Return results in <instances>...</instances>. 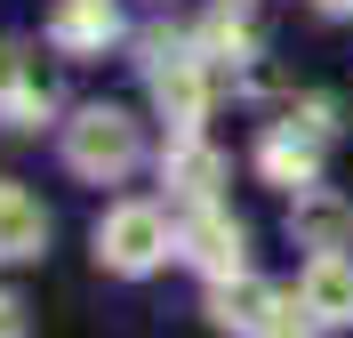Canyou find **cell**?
<instances>
[{"instance_id":"obj_1","label":"cell","mask_w":353,"mask_h":338,"mask_svg":"<svg viewBox=\"0 0 353 338\" xmlns=\"http://www.w3.org/2000/svg\"><path fill=\"white\" fill-rule=\"evenodd\" d=\"M145 161V137H137V121L121 105H81L65 121V169L88 185H121Z\"/></svg>"},{"instance_id":"obj_2","label":"cell","mask_w":353,"mask_h":338,"mask_svg":"<svg viewBox=\"0 0 353 338\" xmlns=\"http://www.w3.org/2000/svg\"><path fill=\"white\" fill-rule=\"evenodd\" d=\"M176 250V225H169V209L161 202H112L105 218H97V266L105 274H153L161 258Z\"/></svg>"},{"instance_id":"obj_3","label":"cell","mask_w":353,"mask_h":338,"mask_svg":"<svg viewBox=\"0 0 353 338\" xmlns=\"http://www.w3.org/2000/svg\"><path fill=\"white\" fill-rule=\"evenodd\" d=\"M145 81H153V105L176 137L201 129V113H209V57L193 48H169V41H145Z\"/></svg>"},{"instance_id":"obj_4","label":"cell","mask_w":353,"mask_h":338,"mask_svg":"<svg viewBox=\"0 0 353 338\" xmlns=\"http://www.w3.org/2000/svg\"><path fill=\"white\" fill-rule=\"evenodd\" d=\"M176 250L193 258L209 282H233V274H249V234H241V218H225L217 202H201L193 218L176 225Z\"/></svg>"},{"instance_id":"obj_5","label":"cell","mask_w":353,"mask_h":338,"mask_svg":"<svg viewBox=\"0 0 353 338\" xmlns=\"http://www.w3.org/2000/svg\"><path fill=\"white\" fill-rule=\"evenodd\" d=\"M297 298H305V314L321 322V330H353V258H345V250H321V258H305V274H297Z\"/></svg>"},{"instance_id":"obj_6","label":"cell","mask_w":353,"mask_h":338,"mask_svg":"<svg viewBox=\"0 0 353 338\" xmlns=\"http://www.w3.org/2000/svg\"><path fill=\"white\" fill-rule=\"evenodd\" d=\"M289 234H297V250H345L353 242V202L345 194H330V185H305V194H289Z\"/></svg>"},{"instance_id":"obj_7","label":"cell","mask_w":353,"mask_h":338,"mask_svg":"<svg viewBox=\"0 0 353 338\" xmlns=\"http://www.w3.org/2000/svg\"><path fill=\"white\" fill-rule=\"evenodd\" d=\"M257 169H265V185H281V194H305V185H321V137H305L297 121L265 129Z\"/></svg>"},{"instance_id":"obj_8","label":"cell","mask_w":353,"mask_h":338,"mask_svg":"<svg viewBox=\"0 0 353 338\" xmlns=\"http://www.w3.org/2000/svg\"><path fill=\"white\" fill-rule=\"evenodd\" d=\"M273 306H281V290L257 282V274H233V282L209 290V322H217V330H241V338H257L265 322H273Z\"/></svg>"},{"instance_id":"obj_9","label":"cell","mask_w":353,"mask_h":338,"mask_svg":"<svg viewBox=\"0 0 353 338\" xmlns=\"http://www.w3.org/2000/svg\"><path fill=\"white\" fill-rule=\"evenodd\" d=\"M48 250V209L24 185H0V266H24Z\"/></svg>"},{"instance_id":"obj_10","label":"cell","mask_w":353,"mask_h":338,"mask_svg":"<svg viewBox=\"0 0 353 338\" xmlns=\"http://www.w3.org/2000/svg\"><path fill=\"white\" fill-rule=\"evenodd\" d=\"M161 178H169V194L176 202H217V185H225V161L209 153V145H201V137H176L169 153H161Z\"/></svg>"},{"instance_id":"obj_11","label":"cell","mask_w":353,"mask_h":338,"mask_svg":"<svg viewBox=\"0 0 353 338\" xmlns=\"http://www.w3.org/2000/svg\"><path fill=\"white\" fill-rule=\"evenodd\" d=\"M112 32H121L112 0H57V17H48V41L65 48V57H97Z\"/></svg>"},{"instance_id":"obj_12","label":"cell","mask_w":353,"mask_h":338,"mask_svg":"<svg viewBox=\"0 0 353 338\" xmlns=\"http://www.w3.org/2000/svg\"><path fill=\"white\" fill-rule=\"evenodd\" d=\"M48 113H57V89H48V73H41V65H24V81L0 97V121H8V129H41Z\"/></svg>"},{"instance_id":"obj_13","label":"cell","mask_w":353,"mask_h":338,"mask_svg":"<svg viewBox=\"0 0 353 338\" xmlns=\"http://www.w3.org/2000/svg\"><path fill=\"white\" fill-rule=\"evenodd\" d=\"M313 330H321V322L305 314V298H297V290H281V306H273V322H265L257 338H313Z\"/></svg>"},{"instance_id":"obj_14","label":"cell","mask_w":353,"mask_h":338,"mask_svg":"<svg viewBox=\"0 0 353 338\" xmlns=\"http://www.w3.org/2000/svg\"><path fill=\"white\" fill-rule=\"evenodd\" d=\"M289 121H297L305 137H321V145L337 137V105H330V97H297V105H289Z\"/></svg>"},{"instance_id":"obj_15","label":"cell","mask_w":353,"mask_h":338,"mask_svg":"<svg viewBox=\"0 0 353 338\" xmlns=\"http://www.w3.org/2000/svg\"><path fill=\"white\" fill-rule=\"evenodd\" d=\"M0 338H32V322H24V306L8 290H0Z\"/></svg>"},{"instance_id":"obj_16","label":"cell","mask_w":353,"mask_h":338,"mask_svg":"<svg viewBox=\"0 0 353 338\" xmlns=\"http://www.w3.org/2000/svg\"><path fill=\"white\" fill-rule=\"evenodd\" d=\"M17 81H24V57H17V48H8V41H0V97L17 89Z\"/></svg>"},{"instance_id":"obj_17","label":"cell","mask_w":353,"mask_h":338,"mask_svg":"<svg viewBox=\"0 0 353 338\" xmlns=\"http://www.w3.org/2000/svg\"><path fill=\"white\" fill-rule=\"evenodd\" d=\"M321 8H330V17H353V0H321Z\"/></svg>"}]
</instances>
